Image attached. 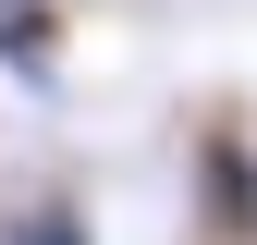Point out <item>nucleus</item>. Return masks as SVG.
<instances>
[{
	"label": "nucleus",
	"instance_id": "obj_1",
	"mask_svg": "<svg viewBox=\"0 0 257 245\" xmlns=\"http://www.w3.org/2000/svg\"><path fill=\"white\" fill-rule=\"evenodd\" d=\"M196 245H257V147L220 110L196 135Z\"/></svg>",
	"mask_w": 257,
	"mask_h": 245
},
{
	"label": "nucleus",
	"instance_id": "obj_2",
	"mask_svg": "<svg viewBox=\"0 0 257 245\" xmlns=\"http://www.w3.org/2000/svg\"><path fill=\"white\" fill-rule=\"evenodd\" d=\"M13 245H86V208H61V196H49V208H25Z\"/></svg>",
	"mask_w": 257,
	"mask_h": 245
}]
</instances>
